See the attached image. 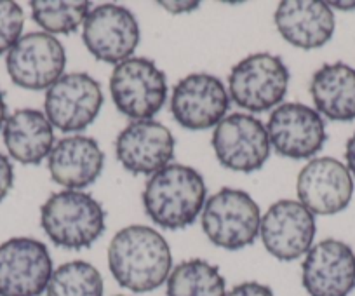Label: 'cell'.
<instances>
[{"label":"cell","instance_id":"obj_1","mask_svg":"<svg viewBox=\"0 0 355 296\" xmlns=\"http://www.w3.org/2000/svg\"><path fill=\"white\" fill-rule=\"evenodd\" d=\"M108 267L122 288L148 293L167 281L173 256L160 232L146 225L119 230L108 246Z\"/></svg>","mask_w":355,"mask_h":296},{"label":"cell","instance_id":"obj_2","mask_svg":"<svg viewBox=\"0 0 355 296\" xmlns=\"http://www.w3.org/2000/svg\"><path fill=\"white\" fill-rule=\"evenodd\" d=\"M206 193V182L199 171L190 166L169 164L146 182L143 207L160 229L182 230L202 213Z\"/></svg>","mask_w":355,"mask_h":296},{"label":"cell","instance_id":"obj_3","mask_svg":"<svg viewBox=\"0 0 355 296\" xmlns=\"http://www.w3.org/2000/svg\"><path fill=\"white\" fill-rule=\"evenodd\" d=\"M103 206L82 190L53 193L40 207V225L56 246L84 250L93 246L105 232Z\"/></svg>","mask_w":355,"mask_h":296},{"label":"cell","instance_id":"obj_4","mask_svg":"<svg viewBox=\"0 0 355 296\" xmlns=\"http://www.w3.org/2000/svg\"><path fill=\"white\" fill-rule=\"evenodd\" d=\"M259 225L258 204L244 190L227 186L204 204L202 229L218 247L237 251L251 246L258 239Z\"/></svg>","mask_w":355,"mask_h":296},{"label":"cell","instance_id":"obj_5","mask_svg":"<svg viewBox=\"0 0 355 296\" xmlns=\"http://www.w3.org/2000/svg\"><path fill=\"white\" fill-rule=\"evenodd\" d=\"M289 86V70L282 58L258 53L239 61L228 77V93L234 103L252 114L277 108Z\"/></svg>","mask_w":355,"mask_h":296},{"label":"cell","instance_id":"obj_6","mask_svg":"<svg viewBox=\"0 0 355 296\" xmlns=\"http://www.w3.org/2000/svg\"><path fill=\"white\" fill-rule=\"evenodd\" d=\"M110 93L115 107L132 121H148L167 100L166 73L146 58H129L114 68Z\"/></svg>","mask_w":355,"mask_h":296},{"label":"cell","instance_id":"obj_7","mask_svg":"<svg viewBox=\"0 0 355 296\" xmlns=\"http://www.w3.org/2000/svg\"><path fill=\"white\" fill-rule=\"evenodd\" d=\"M8 73L16 86L30 91L49 89L67 67V53L60 40L46 32L21 35L6 58Z\"/></svg>","mask_w":355,"mask_h":296},{"label":"cell","instance_id":"obj_8","mask_svg":"<svg viewBox=\"0 0 355 296\" xmlns=\"http://www.w3.org/2000/svg\"><path fill=\"white\" fill-rule=\"evenodd\" d=\"M46 244L32 237H12L0 244V296H40L53 275Z\"/></svg>","mask_w":355,"mask_h":296},{"label":"cell","instance_id":"obj_9","mask_svg":"<svg viewBox=\"0 0 355 296\" xmlns=\"http://www.w3.org/2000/svg\"><path fill=\"white\" fill-rule=\"evenodd\" d=\"M44 107L53 128L63 132L84 131L103 107V91L89 73H67L47 89Z\"/></svg>","mask_w":355,"mask_h":296},{"label":"cell","instance_id":"obj_10","mask_svg":"<svg viewBox=\"0 0 355 296\" xmlns=\"http://www.w3.org/2000/svg\"><path fill=\"white\" fill-rule=\"evenodd\" d=\"M213 148L221 166L230 171L254 173L270 157L266 128L248 114H232L214 128Z\"/></svg>","mask_w":355,"mask_h":296},{"label":"cell","instance_id":"obj_11","mask_svg":"<svg viewBox=\"0 0 355 296\" xmlns=\"http://www.w3.org/2000/svg\"><path fill=\"white\" fill-rule=\"evenodd\" d=\"M82 39L96 60L117 67L129 60L138 47V19L124 6H98L85 18Z\"/></svg>","mask_w":355,"mask_h":296},{"label":"cell","instance_id":"obj_12","mask_svg":"<svg viewBox=\"0 0 355 296\" xmlns=\"http://www.w3.org/2000/svg\"><path fill=\"white\" fill-rule=\"evenodd\" d=\"M266 134L272 148L293 161L313 157L327 138L322 115L302 103L279 105L268 119Z\"/></svg>","mask_w":355,"mask_h":296},{"label":"cell","instance_id":"obj_13","mask_svg":"<svg viewBox=\"0 0 355 296\" xmlns=\"http://www.w3.org/2000/svg\"><path fill=\"white\" fill-rule=\"evenodd\" d=\"M313 214L298 200H279L261 218L259 236L266 251L281 261H293L310 251L315 239Z\"/></svg>","mask_w":355,"mask_h":296},{"label":"cell","instance_id":"obj_14","mask_svg":"<svg viewBox=\"0 0 355 296\" xmlns=\"http://www.w3.org/2000/svg\"><path fill=\"white\" fill-rule=\"evenodd\" d=\"M230 105L227 87L209 73H192L174 86L171 112L180 125L190 131L216 128Z\"/></svg>","mask_w":355,"mask_h":296},{"label":"cell","instance_id":"obj_15","mask_svg":"<svg viewBox=\"0 0 355 296\" xmlns=\"http://www.w3.org/2000/svg\"><path fill=\"white\" fill-rule=\"evenodd\" d=\"M298 202L312 214L341 213L354 195V180L345 164L333 157H319L306 162L296 182Z\"/></svg>","mask_w":355,"mask_h":296},{"label":"cell","instance_id":"obj_16","mask_svg":"<svg viewBox=\"0 0 355 296\" xmlns=\"http://www.w3.org/2000/svg\"><path fill=\"white\" fill-rule=\"evenodd\" d=\"M310 296H348L355 288V254L348 244L326 239L310 247L302 265Z\"/></svg>","mask_w":355,"mask_h":296},{"label":"cell","instance_id":"obj_17","mask_svg":"<svg viewBox=\"0 0 355 296\" xmlns=\"http://www.w3.org/2000/svg\"><path fill=\"white\" fill-rule=\"evenodd\" d=\"M174 136L160 122L132 121L115 141L119 162L132 175H155L174 157Z\"/></svg>","mask_w":355,"mask_h":296},{"label":"cell","instance_id":"obj_18","mask_svg":"<svg viewBox=\"0 0 355 296\" xmlns=\"http://www.w3.org/2000/svg\"><path fill=\"white\" fill-rule=\"evenodd\" d=\"M105 154L100 143L84 134L67 136L54 145L47 157L51 178L68 190L93 185L103 171Z\"/></svg>","mask_w":355,"mask_h":296},{"label":"cell","instance_id":"obj_19","mask_svg":"<svg viewBox=\"0 0 355 296\" xmlns=\"http://www.w3.org/2000/svg\"><path fill=\"white\" fill-rule=\"evenodd\" d=\"M275 26L295 47L319 49L333 37L334 15L326 2L286 0L275 11Z\"/></svg>","mask_w":355,"mask_h":296},{"label":"cell","instance_id":"obj_20","mask_svg":"<svg viewBox=\"0 0 355 296\" xmlns=\"http://www.w3.org/2000/svg\"><path fill=\"white\" fill-rule=\"evenodd\" d=\"M4 143L9 155L25 166H37L54 148V128L40 110L21 108L4 124Z\"/></svg>","mask_w":355,"mask_h":296},{"label":"cell","instance_id":"obj_21","mask_svg":"<svg viewBox=\"0 0 355 296\" xmlns=\"http://www.w3.org/2000/svg\"><path fill=\"white\" fill-rule=\"evenodd\" d=\"M310 94L317 112L331 121H355V68L341 61L322 64L313 73Z\"/></svg>","mask_w":355,"mask_h":296},{"label":"cell","instance_id":"obj_22","mask_svg":"<svg viewBox=\"0 0 355 296\" xmlns=\"http://www.w3.org/2000/svg\"><path fill=\"white\" fill-rule=\"evenodd\" d=\"M167 296H227V282L216 265L206 260H187L171 270Z\"/></svg>","mask_w":355,"mask_h":296},{"label":"cell","instance_id":"obj_23","mask_svg":"<svg viewBox=\"0 0 355 296\" xmlns=\"http://www.w3.org/2000/svg\"><path fill=\"white\" fill-rule=\"evenodd\" d=\"M47 296H103V277L87 261H68L51 275Z\"/></svg>","mask_w":355,"mask_h":296},{"label":"cell","instance_id":"obj_24","mask_svg":"<svg viewBox=\"0 0 355 296\" xmlns=\"http://www.w3.org/2000/svg\"><path fill=\"white\" fill-rule=\"evenodd\" d=\"M30 8L37 25L42 26L51 35H68L77 32L78 26H84L85 18L91 12L89 2L84 0H33Z\"/></svg>","mask_w":355,"mask_h":296},{"label":"cell","instance_id":"obj_25","mask_svg":"<svg viewBox=\"0 0 355 296\" xmlns=\"http://www.w3.org/2000/svg\"><path fill=\"white\" fill-rule=\"evenodd\" d=\"M25 12L16 2L0 0V54L9 53L21 39Z\"/></svg>","mask_w":355,"mask_h":296},{"label":"cell","instance_id":"obj_26","mask_svg":"<svg viewBox=\"0 0 355 296\" xmlns=\"http://www.w3.org/2000/svg\"><path fill=\"white\" fill-rule=\"evenodd\" d=\"M15 185V168L8 155L0 152V202L9 195Z\"/></svg>","mask_w":355,"mask_h":296},{"label":"cell","instance_id":"obj_27","mask_svg":"<svg viewBox=\"0 0 355 296\" xmlns=\"http://www.w3.org/2000/svg\"><path fill=\"white\" fill-rule=\"evenodd\" d=\"M227 296H275L268 286L261 284V282H242V284L235 286L232 291L227 293Z\"/></svg>","mask_w":355,"mask_h":296},{"label":"cell","instance_id":"obj_28","mask_svg":"<svg viewBox=\"0 0 355 296\" xmlns=\"http://www.w3.org/2000/svg\"><path fill=\"white\" fill-rule=\"evenodd\" d=\"M160 8L166 9L167 12H173V15H182V12H192L196 11L197 8L200 6V2H167V0H164V2H159Z\"/></svg>","mask_w":355,"mask_h":296},{"label":"cell","instance_id":"obj_29","mask_svg":"<svg viewBox=\"0 0 355 296\" xmlns=\"http://www.w3.org/2000/svg\"><path fill=\"white\" fill-rule=\"evenodd\" d=\"M345 159H347L348 171H350V175L355 176V134H352V138L347 141V146H345Z\"/></svg>","mask_w":355,"mask_h":296},{"label":"cell","instance_id":"obj_30","mask_svg":"<svg viewBox=\"0 0 355 296\" xmlns=\"http://www.w3.org/2000/svg\"><path fill=\"white\" fill-rule=\"evenodd\" d=\"M6 121H8V105H6L4 93L0 91V129H4Z\"/></svg>","mask_w":355,"mask_h":296},{"label":"cell","instance_id":"obj_31","mask_svg":"<svg viewBox=\"0 0 355 296\" xmlns=\"http://www.w3.org/2000/svg\"><path fill=\"white\" fill-rule=\"evenodd\" d=\"M327 6L329 8H338L341 11H352V9H355V2H331Z\"/></svg>","mask_w":355,"mask_h":296},{"label":"cell","instance_id":"obj_32","mask_svg":"<svg viewBox=\"0 0 355 296\" xmlns=\"http://www.w3.org/2000/svg\"><path fill=\"white\" fill-rule=\"evenodd\" d=\"M115 296H125V295H115Z\"/></svg>","mask_w":355,"mask_h":296}]
</instances>
